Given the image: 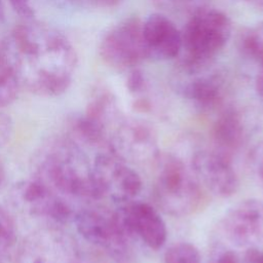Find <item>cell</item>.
I'll use <instances>...</instances> for the list:
<instances>
[{
  "label": "cell",
  "mask_w": 263,
  "mask_h": 263,
  "mask_svg": "<svg viewBox=\"0 0 263 263\" xmlns=\"http://www.w3.org/2000/svg\"><path fill=\"white\" fill-rule=\"evenodd\" d=\"M248 167L255 182L263 189V140L258 142L249 152Z\"/></svg>",
  "instance_id": "20"
},
{
  "label": "cell",
  "mask_w": 263,
  "mask_h": 263,
  "mask_svg": "<svg viewBox=\"0 0 263 263\" xmlns=\"http://www.w3.org/2000/svg\"><path fill=\"white\" fill-rule=\"evenodd\" d=\"M239 1H242L255 8L263 10V0H239Z\"/></svg>",
  "instance_id": "29"
},
{
  "label": "cell",
  "mask_w": 263,
  "mask_h": 263,
  "mask_svg": "<svg viewBox=\"0 0 263 263\" xmlns=\"http://www.w3.org/2000/svg\"><path fill=\"white\" fill-rule=\"evenodd\" d=\"M242 259L243 263H263V250L259 247L247 249Z\"/></svg>",
  "instance_id": "24"
},
{
  "label": "cell",
  "mask_w": 263,
  "mask_h": 263,
  "mask_svg": "<svg viewBox=\"0 0 263 263\" xmlns=\"http://www.w3.org/2000/svg\"><path fill=\"white\" fill-rule=\"evenodd\" d=\"M9 3L21 16L31 18L34 15V10L30 5V0H9Z\"/></svg>",
  "instance_id": "23"
},
{
  "label": "cell",
  "mask_w": 263,
  "mask_h": 263,
  "mask_svg": "<svg viewBox=\"0 0 263 263\" xmlns=\"http://www.w3.org/2000/svg\"><path fill=\"white\" fill-rule=\"evenodd\" d=\"M153 187L155 204L173 217H185L199 211L206 201V191L191 166L174 155H159Z\"/></svg>",
  "instance_id": "4"
},
{
  "label": "cell",
  "mask_w": 263,
  "mask_h": 263,
  "mask_svg": "<svg viewBox=\"0 0 263 263\" xmlns=\"http://www.w3.org/2000/svg\"><path fill=\"white\" fill-rule=\"evenodd\" d=\"M108 152L134 164L156 162L160 155L157 135L152 125L135 118L120 121L110 137Z\"/></svg>",
  "instance_id": "8"
},
{
  "label": "cell",
  "mask_w": 263,
  "mask_h": 263,
  "mask_svg": "<svg viewBox=\"0 0 263 263\" xmlns=\"http://www.w3.org/2000/svg\"><path fill=\"white\" fill-rule=\"evenodd\" d=\"M153 2L162 9L177 13H188L190 16L208 5V0H153Z\"/></svg>",
  "instance_id": "19"
},
{
  "label": "cell",
  "mask_w": 263,
  "mask_h": 263,
  "mask_svg": "<svg viewBox=\"0 0 263 263\" xmlns=\"http://www.w3.org/2000/svg\"><path fill=\"white\" fill-rule=\"evenodd\" d=\"M18 78L0 50V107L11 104L18 92Z\"/></svg>",
  "instance_id": "16"
},
{
  "label": "cell",
  "mask_w": 263,
  "mask_h": 263,
  "mask_svg": "<svg viewBox=\"0 0 263 263\" xmlns=\"http://www.w3.org/2000/svg\"><path fill=\"white\" fill-rule=\"evenodd\" d=\"M100 54L111 68L124 71L137 68L148 59L143 36V22L130 16L114 26L101 41Z\"/></svg>",
  "instance_id": "7"
},
{
  "label": "cell",
  "mask_w": 263,
  "mask_h": 263,
  "mask_svg": "<svg viewBox=\"0 0 263 263\" xmlns=\"http://www.w3.org/2000/svg\"><path fill=\"white\" fill-rule=\"evenodd\" d=\"M211 263H243L242 257L234 250V247L226 242L216 245L211 251Z\"/></svg>",
  "instance_id": "21"
},
{
  "label": "cell",
  "mask_w": 263,
  "mask_h": 263,
  "mask_svg": "<svg viewBox=\"0 0 263 263\" xmlns=\"http://www.w3.org/2000/svg\"><path fill=\"white\" fill-rule=\"evenodd\" d=\"M16 245V224L13 216L0 205V263L12 256Z\"/></svg>",
  "instance_id": "15"
},
{
  "label": "cell",
  "mask_w": 263,
  "mask_h": 263,
  "mask_svg": "<svg viewBox=\"0 0 263 263\" xmlns=\"http://www.w3.org/2000/svg\"><path fill=\"white\" fill-rule=\"evenodd\" d=\"M14 263H84V257L71 234L48 225L23 239L15 251Z\"/></svg>",
  "instance_id": "5"
},
{
  "label": "cell",
  "mask_w": 263,
  "mask_h": 263,
  "mask_svg": "<svg viewBox=\"0 0 263 263\" xmlns=\"http://www.w3.org/2000/svg\"><path fill=\"white\" fill-rule=\"evenodd\" d=\"M143 36L148 59L167 61L179 57L182 48V34L166 15L150 14L143 22Z\"/></svg>",
  "instance_id": "12"
},
{
  "label": "cell",
  "mask_w": 263,
  "mask_h": 263,
  "mask_svg": "<svg viewBox=\"0 0 263 263\" xmlns=\"http://www.w3.org/2000/svg\"><path fill=\"white\" fill-rule=\"evenodd\" d=\"M223 239L235 249L263 245V200L249 198L231 206L220 222Z\"/></svg>",
  "instance_id": "9"
},
{
  "label": "cell",
  "mask_w": 263,
  "mask_h": 263,
  "mask_svg": "<svg viewBox=\"0 0 263 263\" xmlns=\"http://www.w3.org/2000/svg\"><path fill=\"white\" fill-rule=\"evenodd\" d=\"M5 180H6V170H5L4 162H3L2 158L0 157V189L4 185Z\"/></svg>",
  "instance_id": "28"
},
{
  "label": "cell",
  "mask_w": 263,
  "mask_h": 263,
  "mask_svg": "<svg viewBox=\"0 0 263 263\" xmlns=\"http://www.w3.org/2000/svg\"><path fill=\"white\" fill-rule=\"evenodd\" d=\"M208 69L182 73L185 74L186 78L179 82L178 88L181 95L197 108L214 111L223 106V81L220 76L206 73Z\"/></svg>",
  "instance_id": "13"
},
{
  "label": "cell",
  "mask_w": 263,
  "mask_h": 263,
  "mask_svg": "<svg viewBox=\"0 0 263 263\" xmlns=\"http://www.w3.org/2000/svg\"><path fill=\"white\" fill-rule=\"evenodd\" d=\"M145 84H146V81H145V76L143 72L138 68L130 69L126 77L127 90L134 95L140 93L145 88Z\"/></svg>",
  "instance_id": "22"
},
{
  "label": "cell",
  "mask_w": 263,
  "mask_h": 263,
  "mask_svg": "<svg viewBox=\"0 0 263 263\" xmlns=\"http://www.w3.org/2000/svg\"><path fill=\"white\" fill-rule=\"evenodd\" d=\"M5 18V12H4V6L2 3V0H0V23H2Z\"/></svg>",
  "instance_id": "30"
},
{
  "label": "cell",
  "mask_w": 263,
  "mask_h": 263,
  "mask_svg": "<svg viewBox=\"0 0 263 263\" xmlns=\"http://www.w3.org/2000/svg\"><path fill=\"white\" fill-rule=\"evenodd\" d=\"M191 168L206 192L220 198H228L239 187L232 157L214 148L201 149L194 153Z\"/></svg>",
  "instance_id": "10"
},
{
  "label": "cell",
  "mask_w": 263,
  "mask_h": 263,
  "mask_svg": "<svg viewBox=\"0 0 263 263\" xmlns=\"http://www.w3.org/2000/svg\"><path fill=\"white\" fill-rule=\"evenodd\" d=\"M181 34L180 71L197 72L208 69L225 47L231 35V22L221 10L206 6L189 16Z\"/></svg>",
  "instance_id": "3"
},
{
  "label": "cell",
  "mask_w": 263,
  "mask_h": 263,
  "mask_svg": "<svg viewBox=\"0 0 263 263\" xmlns=\"http://www.w3.org/2000/svg\"><path fill=\"white\" fill-rule=\"evenodd\" d=\"M32 177L77 213L85 204L98 201L92 161L74 139L49 142L40 152Z\"/></svg>",
  "instance_id": "2"
},
{
  "label": "cell",
  "mask_w": 263,
  "mask_h": 263,
  "mask_svg": "<svg viewBox=\"0 0 263 263\" xmlns=\"http://www.w3.org/2000/svg\"><path fill=\"white\" fill-rule=\"evenodd\" d=\"M260 65H261V70L256 77L255 85H256V90H257L258 95L261 98H263V60L260 62Z\"/></svg>",
  "instance_id": "26"
},
{
  "label": "cell",
  "mask_w": 263,
  "mask_h": 263,
  "mask_svg": "<svg viewBox=\"0 0 263 263\" xmlns=\"http://www.w3.org/2000/svg\"><path fill=\"white\" fill-rule=\"evenodd\" d=\"M150 107H151L150 103L146 99H140V100L136 101V103H135L136 110L141 111V112H146V111L150 110Z\"/></svg>",
  "instance_id": "27"
},
{
  "label": "cell",
  "mask_w": 263,
  "mask_h": 263,
  "mask_svg": "<svg viewBox=\"0 0 263 263\" xmlns=\"http://www.w3.org/2000/svg\"><path fill=\"white\" fill-rule=\"evenodd\" d=\"M92 176L98 201L107 199L120 205L134 200L142 190V179L138 172L107 151L92 160Z\"/></svg>",
  "instance_id": "6"
},
{
  "label": "cell",
  "mask_w": 263,
  "mask_h": 263,
  "mask_svg": "<svg viewBox=\"0 0 263 263\" xmlns=\"http://www.w3.org/2000/svg\"><path fill=\"white\" fill-rule=\"evenodd\" d=\"M132 238L140 239L151 250H159L166 241L167 229L158 210L144 201L120 204L116 209Z\"/></svg>",
  "instance_id": "11"
},
{
  "label": "cell",
  "mask_w": 263,
  "mask_h": 263,
  "mask_svg": "<svg viewBox=\"0 0 263 263\" xmlns=\"http://www.w3.org/2000/svg\"><path fill=\"white\" fill-rule=\"evenodd\" d=\"M21 84L42 97L60 96L72 81L77 57L68 39L45 25L17 26L1 50Z\"/></svg>",
  "instance_id": "1"
},
{
  "label": "cell",
  "mask_w": 263,
  "mask_h": 263,
  "mask_svg": "<svg viewBox=\"0 0 263 263\" xmlns=\"http://www.w3.org/2000/svg\"><path fill=\"white\" fill-rule=\"evenodd\" d=\"M238 45L239 50L246 57L260 63L263 60V22L242 32Z\"/></svg>",
  "instance_id": "17"
},
{
  "label": "cell",
  "mask_w": 263,
  "mask_h": 263,
  "mask_svg": "<svg viewBox=\"0 0 263 263\" xmlns=\"http://www.w3.org/2000/svg\"><path fill=\"white\" fill-rule=\"evenodd\" d=\"M245 125L240 113L231 106L221 107L211 127L214 149L232 157L245 140Z\"/></svg>",
  "instance_id": "14"
},
{
  "label": "cell",
  "mask_w": 263,
  "mask_h": 263,
  "mask_svg": "<svg viewBox=\"0 0 263 263\" xmlns=\"http://www.w3.org/2000/svg\"><path fill=\"white\" fill-rule=\"evenodd\" d=\"M164 263H200L201 257L198 249L187 241L176 242L164 253Z\"/></svg>",
  "instance_id": "18"
},
{
  "label": "cell",
  "mask_w": 263,
  "mask_h": 263,
  "mask_svg": "<svg viewBox=\"0 0 263 263\" xmlns=\"http://www.w3.org/2000/svg\"><path fill=\"white\" fill-rule=\"evenodd\" d=\"M85 1L97 7L110 8V7L117 6L122 0H85Z\"/></svg>",
  "instance_id": "25"
}]
</instances>
